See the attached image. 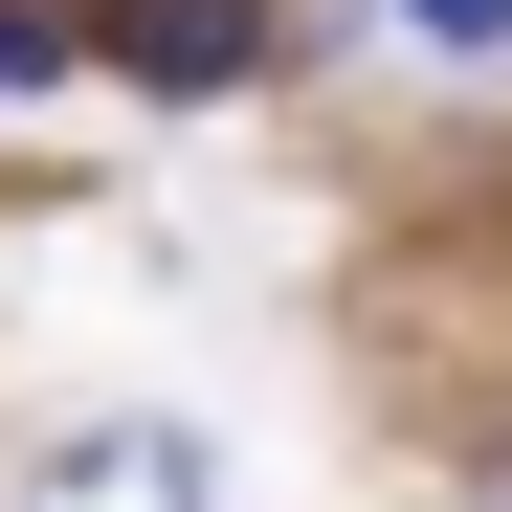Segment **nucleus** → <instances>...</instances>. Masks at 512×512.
I'll use <instances>...</instances> for the list:
<instances>
[{"label":"nucleus","mask_w":512,"mask_h":512,"mask_svg":"<svg viewBox=\"0 0 512 512\" xmlns=\"http://www.w3.org/2000/svg\"><path fill=\"white\" fill-rule=\"evenodd\" d=\"M90 45L134 90H245V67H268V0H90Z\"/></svg>","instance_id":"1"},{"label":"nucleus","mask_w":512,"mask_h":512,"mask_svg":"<svg viewBox=\"0 0 512 512\" xmlns=\"http://www.w3.org/2000/svg\"><path fill=\"white\" fill-rule=\"evenodd\" d=\"M23 512H201V446H179V423H90Z\"/></svg>","instance_id":"2"},{"label":"nucleus","mask_w":512,"mask_h":512,"mask_svg":"<svg viewBox=\"0 0 512 512\" xmlns=\"http://www.w3.org/2000/svg\"><path fill=\"white\" fill-rule=\"evenodd\" d=\"M67 45H90V23H45V0H0V90H67Z\"/></svg>","instance_id":"3"},{"label":"nucleus","mask_w":512,"mask_h":512,"mask_svg":"<svg viewBox=\"0 0 512 512\" xmlns=\"http://www.w3.org/2000/svg\"><path fill=\"white\" fill-rule=\"evenodd\" d=\"M401 23H423V45H512V0H401Z\"/></svg>","instance_id":"4"},{"label":"nucleus","mask_w":512,"mask_h":512,"mask_svg":"<svg viewBox=\"0 0 512 512\" xmlns=\"http://www.w3.org/2000/svg\"><path fill=\"white\" fill-rule=\"evenodd\" d=\"M490 512H512V468H490Z\"/></svg>","instance_id":"5"}]
</instances>
